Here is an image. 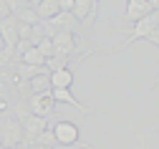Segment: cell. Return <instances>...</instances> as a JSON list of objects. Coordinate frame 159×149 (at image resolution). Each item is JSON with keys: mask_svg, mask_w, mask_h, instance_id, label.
I'll return each mask as SVG.
<instances>
[{"mask_svg": "<svg viewBox=\"0 0 159 149\" xmlns=\"http://www.w3.org/2000/svg\"><path fill=\"white\" fill-rule=\"evenodd\" d=\"M20 63H28V66H43V63H46V58L41 56V51H38L35 46H30L28 51H23Z\"/></svg>", "mask_w": 159, "mask_h": 149, "instance_id": "4fadbf2b", "label": "cell"}, {"mask_svg": "<svg viewBox=\"0 0 159 149\" xmlns=\"http://www.w3.org/2000/svg\"><path fill=\"white\" fill-rule=\"evenodd\" d=\"M157 28H159V13L152 10L147 18H142V20H136V23H131V30H129L126 38L121 40V48L129 46V43H134V40H147Z\"/></svg>", "mask_w": 159, "mask_h": 149, "instance_id": "7a4b0ae2", "label": "cell"}, {"mask_svg": "<svg viewBox=\"0 0 159 149\" xmlns=\"http://www.w3.org/2000/svg\"><path fill=\"white\" fill-rule=\"evenodd\" d=\"M25 3H28V0H25Z\"/></svg>", "mask_w": 159, "mask_h": 149, "instance_id": "d4e9b609", "label": "cell"}, {"mask_svg": "<svg viewBox=\"0 0 159 149\" xmlns=\"http://www.w3.org/2000/svg\"><path fill=\"white\" fill-rule=\"evenodd\" d=\"M0 149H3V144H0Z\"/></svg>", "mask_w": 159, "mask_h": 149, "instance_id": "cb8c5ba5", "label": "cell"}, {"mask_svg": "<svg viewBox=\"0 0 159 149\" xmlns=\"http://www.w3.org/2000/svg\"><path fill=\"white\" fill-rule=\"evenodd\" d=\"M15 23H18V20H15L13 15H8L5 20H0V38L5 40V53H13V48H15V43H18Z\"/></svg>", "mask_w": 159, "mask_h": 149, "instance_id": "9c48e42d", "label": "cell"}, {"mask_svg": "<svg viewBox=\"0 0 159 149\" xmlns=\"http://www.w3.org/2000/svg\"><path fill=\"white\" fill-rule=\"evenodd\" d=\"M51 99L56 101V104H68V106H73V109H78L81 114H89V111H96L93 106H86V104H81L73 94H71V89H51Z\"/></svg>", "mask_w": 159, "mask_h": 149, "instance_id": "52a82bcc", "label": "cell"}, {"mask_svg": "<svg viewBox=\"0 0 159 149\" xmlns=\"http://www.w3.org/2000/svg\"><path fill=\"white\" fill-rule=\"evenodd\" d=\"M152 13L149 3L147 0H126V13H124V20L126 23H136V20H142Z\"/></svg>", "mask_w": 159, "mask_h": 149, "instance_id": "ba28073f", "label": "cell"}, {"mask_svg": "<svg viewBox=\"0 0 159 149\" xmlns=\"http://www.w3.org/2000/svg\"><path fill=\"white\" fill-rule=\"evenodd\" d=\"M13 18H15V20H20V23H28V26L41 23V20H38V15H35V10H33L30 5H25V8H20L18 13H13Z\"/></svg>", "mask_w": 159, "mask_h": 149, "instance_id": "5bb4252c", "label": "cell"}, {"mask_svg": "<svg viewBox=\"0 0 159 149\" xmlns=\"http://www.w3.org/2000/svg\"><path fill=\"white\" fill-rule=\"evenodd\" d=\"M3 3L8 5V10H10V15H13V13H18V10H20V8H25V5H28L25 0H3Z\"/></svg>", "mask_w": 159, "mask_h": 149, "instance_id": "e0dca14e", "label": "cell"}, {"mask_svg": "<svg viewBox=\"0 0 159 149\" xmlns=\"http://www.w3.org/2000/svg\"><path fill=\"white\" fill-rule=\"evenodd\" d=\"M0 144L3 149H20L23 147V126L10 111L0 116Z\"/></svg>", "mask_w": 159, "mask_h": 149, "instance_id": "6da1fadb", "label": "cell"}, {"mask_svg": "<svg viewBox=\"0 0 159 149\" xmlns=\"http://www.w3.org/2000/svg\"><path fill=\"white\" fill-rule=\"evenodd\" d=\"M33 10H35L38 20H48V18H53V15L61 13V8H58V0H41V3H38Z\"/></svg>", "mask_w": 159, "mask_h": 149, "instance_id": "8fae6325", "label": "cell"}, {"mask_svg": "<svg viewBox=\"0 0 159 149\" xmlns=\"http://www.w3.org/2000/svg\"><path fill=\"white\" fill-rule=\"evenodd\" d=\"M28 91L30 96L33 94H51V81H48V73H38L28 81Z\"/></svg>", "mask_w": 159, "mask_h": 149, "instance_id": "7c38bea8", "label": "cell"}, {"mask_svg": "<svg viewBox=\"0 0 159 149\" xmlns=\"http://www.w3.org/2000/svg\"><path fill=\"white\" fill-rule=\"evenodd\" d=\"M51 89H71L73 86V71L71 68H61V71H51L48 73Z\"/></svg>", "mask_w": 159, "mask_h": 149, "instance_id": "30bf717a", "label": "cell"}, {"mask_svg": "<svg viewBox=\"0 0 159 149\" xmlns=\"http://www.w3.org/2000/svg\"><path fill=\"white\" fill-rule=\"evenodd\" d=\"M20 149H48V147H41V144H25V147H20Z\"/></svg>", "mask_w": 159, "mask_h": 149, "instance_id": "ffe728a7", "label": "cell"}, {"mask_svg": "<svg viewBox=\"0 0 159 149\" xmlns=\"http://www.w3.org/2000/svg\"><path fill=\"white\" fill-rule=\"evenodd\" d=\"M8 15H10V10H8V5L3 3V0H0V20H5Z\"/></svg>", "mask_w": 159, "mask_h": 149, "instance_id": "ac0fdd59", "label": "cell"}, {"mask_svg": "<svg viewBox=\"0 0 159 149\" xmlns=\"http://www.w3.org/2000/svg\"><path fill=\"white\" fill-rule=\"evenodd\" d=\"M81 149H91V144H86V147H81Z\"/></svg>", "mask_w": 159, "mask_h": 149, "instance_id": "7402d4cb", "label": "cell"}, {"mask_svg": "<svg viewBox=\"0 0 159 149\" xmlns=\"http://www.w3.org/2000/svg\"><path fill=\"white\" fill-rule=\"evenodd\" d=\"M51 132H53V139H56V144H61V147H71V144H76V142H78V137H81L78 126H76L73 121H66V119L56 121Z\"/></svg>", "mask_w": 159, "mask_h": 149, "instance_id": "277c9868", "label": "cell"}, {"mask_svg": "<svg viewBox=\"0 0 159 149\" xmlns=\"http://www.w3.org/2000/svg\"><path fill=\"white\" fill-rule=\"evenodd\" d=\"M0 111H8V101H5L3 94H0Z\"/></svg>", "mask_w": 159, "mask_h": 149, "instance_id": "d6986e66", "label": "cell"}, {"mask_svg": "<svg viewBox=\"0 0 159 149\" xmlns=\"http://www.w3.org/2000/svg\"><path fill=\"white\" fill-rule=\"evenodd\" d=\"M35 48L41 51L43 58H51V56H53V43H51V38H41V40L35 43Z\"/></svg>", "mask_w": 159, "mask_h": 149, "instance_id": "2e32d148", "label": "cell"}, {"mask_svg": "<svg viewBox=\"0 0 159 149\" xmlns=\"http://www.w3.org/2000/svg\"><path fill=\"white\" fill-rule=\"evenodd\" d=\"M33 144H41V147H48V149H53L56 147V139H53V132L51 129H46V132H41L35 137V142Z\"/></svg>", "mask_w": 159, "mask_h": 149, "instance_id": "9a60e30c", "label": "cell"}, {"mask_svg": "<svg viewBox=\"0 0 159 149\" xmlns=\"http://www.w3.org/2000/svg\"><path fill=\"white\" fill-rule=\"evenodd\" d=\"M91 3H101V0H91Z\"/></svg>", "mask_w": 159, "mask_h": 149, "instance_id": "603a6c76", "label": "cell"}, {"mask_svg": "<svg viewBox=\"0 0 159 149\" xmlns=\"http://www.w3.org/2000/svg\"><path fill=\"white\" fill-rule=\"evenodd\" d=\"M20 126H23V147H25V144H33L38 134L48 129V119H46V116L28 114V116L20 121Z\"/></svg>", "mask_w": 159, "mask_h": 149, "instance_id": "5b68a950", "label": "cell"}, {"mask_svg": "<svg viewBox=\"0 0 159 149\" xmlns=\"http://www.w3.org/2000/svg\"><path fill=\"white\" fill-rule=\"evenodd\" d=\"M25 104H28V111L35 114V116L48 119L51 114H56V101L51 99V94H33V96L25 99Z\"/></svg>", "mask_w": 159, "mask_h": 149, "instance_id": "8992f818", "label": "cell"}, {"mask_svg": "<svg viewBox=\"0 0 159 149\" xmlns=\"http://www.w3.org/2000/svg\"><path fill=\"white\" fill-rule=\"evenodd\" d=\"M147 3H149L152 10H159V0H147Z\"/></svg>", "mask_w": 159, "mask_h": 149, "instance_id": "44dd1931", "label": "cell"}, {"mask_svg": "<svg viewBox=\"0 0 159 149\" xmlns=\"http://www.w3.org/2000/svg\"><path fill=\"white\" fill-rule=\"evenodd\" d=\"M51 43H53V56H61V58H73L78 46H76V35L68 33V30H56L53 38H51Z\"/></svg>", "mask_w": 159, "mask_h": 149, "instance_id": "3957f363", "label": "cell"}]
</instances>
